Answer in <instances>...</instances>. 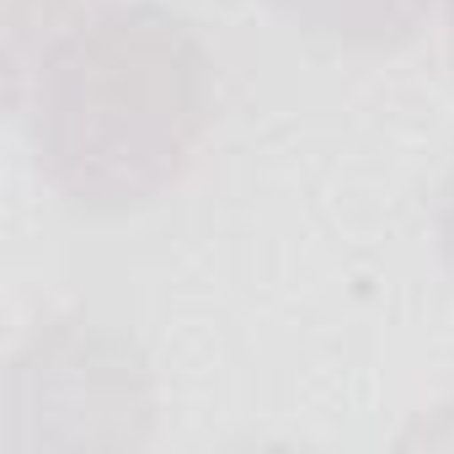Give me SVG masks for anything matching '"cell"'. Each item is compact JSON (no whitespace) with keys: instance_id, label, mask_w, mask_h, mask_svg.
Wrapping results in <instances>:
<instances>
[{"instance_id":"6da1fadb","label":"cell","mask_w":454,"mask_h":454,"mask_svg":"<svg viewBox=\"0 0 454 454\" xmlns=\"http://www.w3.org/2000/svg\"><path fill=\"white\" fill-rule=\"evenodd\" d=\"M12 102L43 182L70 208L118 219L187 176L214 123V59L182 12L118 0L59 38Z\"/></svg>"},{"instance_id":"7a4b0ae2","label":"cell","mask_w":454,"mask_h":454,"mask_svg":"<svg viewBox=\"0 0 454 454\" xmlns=\"http://www.w3.org/2000/svg\"><path fill=\"white\" fill-rule=\"evenodd\" d=\"M6 433L12 443H70V449H134L150 438L155 390L134 342L91 321H49L12 358L6 374Z\"/></svg>"},{"instance_id":"3957f363","label":"cell","mask_w":454,"mask_h":454,"mask_svg":"<svg viewBox=\"0 0 454 454\" xmlns=\"http://www.w3.org/2000/svg\"><path fill=\"white\" fill-rule=\"evenodd\" d=\"M294 33L337 49H401L417 38L427 0H262Z\"/></svg>"},{"instance_id":"277c9868","label":"cell","mask_w":454,"mask_h":454,"mask_svg":"<svg viewBox=\"0 0 454 454\" xmlns=\"http://www.w3.org/2000/svg\"><path fill=\"white\" fill-rule=\"evenodd\" d=\"M118 0H6V75H12V91L33 75V65L59 43L70 38L81 22L102 17Z\"/></svg>"},{"instance_id":"5b68a950","label":"cell","mask_w":454,"mask_h":454,"mask_svg":"<svg viewBox=\"0 0 454 454\" xmlns=\"http://www.w3.org/2000/svg\"><path fill=\"white\" fill-rule=\"evenodd\" d=\"M438 252H443V268L454 278V171H449V182L438 192Z\"/></svg>"},{"instance_id":"8992f818","label":"cell","mask_w":454,"mask_h":454,"mask_svg":"<svg viewBox=\"0 0 454 454\" xmlns=\"http://www.w3.org/2000/svg\"><path fill=\"white\" fill-rule=\"evenodd\" d=\"M443 33H449V65H454V0H443Z\"/></svg>"}]
</instances>
